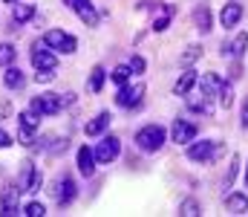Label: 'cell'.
Returning a JSON list of instances; mask_svg holds the SVG:
<instances>
[{
    "mask_svg": "<svg viewBox=\"0 0 248 217\" xmlns=\"http://www.w3.org/2000/svg\"><path fill=\"white\" fill-rule=\"evenodd\" d=\"M199 58H202V47H187V52L179 55V64H182V67H190V64L199 61Z\"/></svg>",
    "mask_w": 248,
    "mask_h": 217,
    "instance_id": "484cf974",
    "label": "cell"
},
{
    "mask_svg": "<svg viewBox=\"0 0 248 217\" xmlns=\"http://www.w3.org/2000/svg\"><path fill=\"white\" fill-rule=\"evenodd\" d=\"M29 17H35V6L17 3V6H15V23H23V20H29Z\"/></svg>",
    "mask_w": 248,
    "mask_h": 217,
    "instance_id": "d4e9b609",
    "label": "cell"
},
{
    "mask_svg": "<svg viewBox=\"0 0 248 217\" xmlns=\"http://www.w3.org/2000/svg\"><path fill=\"white\" fill-rule=\"evenodd\" d=\"M32 67H35V70H55V67H58V58H55L52 52L35 47V52H32Z\"/></svg>",
    "mask_w": 248,
    "mask_h": 217,
    "instance_id": "4fadbf2b",
    "label": "cell"
},
{
    "mask_svg": "<svg viewBox=\"0 0 248 217\" xmlns=\"http://www.w3.org/2000/svg\"><path fill=\"white\" fill-rule=\"evenodd\" d=\"M78 171H81L84 177H93V174H95V153H93V148H87V145L78 148Z\"/></svg>",
    "mask_w": 248,
    "mask_h": 217,
    "instance_id": "8fae6325",
    "label": "cell"
},
{
    "mask_svg": "<svg viewBox=\"0 0 248 217\" xmlns=\"http://www.w3.org/2000/svg\"><path fill=\"white\" fill-rule=\"evenodd\" d=\"M170 136H173L176 145L193 142V139H196V125H193V122H185V119H176L173 128H170Z\"/></svg>",
    "mask_w": 248,
    "mask_h": 217,
    "instance_id": "ba28073f",
    "label": "cell"
},
{
    "mask_svg": "<svg viewBox=\"0 0 248 217\" xmlns=\"http://www.w3.org/2000/svg\"><path fill=\"white\" fill-rule=\"evenodd\" d=\"M20 125H26V128H32V131H35V128L41 125V116H38V113H32V110H26V113H20Z\"/></svg>",
    "mask_w": 248,
    "mask_h": 217,
    "instance_id": "4dcf8cb0",
    "label": "cell"
},
{
    "mask_svg": "<svg viewBox=\"0 0 248 217\" xmlns=\"http://www.w3.org/2000/svg\"><path fill=\"white\" fill-rule=\"evenodd\" d=\"M3 84H6L9 90H20V87L26 84V78H23V72L17 70V67H9L6 75H3Z\"/></svg>",
    "mask_w": 248,
    "mask_h": 217,
    "instance_id": "d6986e66",
    "label": "cell"
},
{
    "mask_svg": "<svg viewBox=\"0 0 248 217\" xmlns=\"http://www.w3.org/2000/svg\"><path fill=\"white\" fill-rule=\"evenodd\" d=\"M170 26V12H165V17H159V20H153V29L156 32H165Z\"/></svg>",
    "mask_w": 248,
    "mask_h": 217,
    "instance_id": "8d00e7d4",
    "label": "cell"
},
{
    "mask_svg": "<svg viewBox=\"0 0 248 217\" xmlns=\"http://www.w3.org/2000/svg\"><path fill=\"white\" fill-rule=\"evenodd\" d=\"M17 197H20V188H15L12 183L3 185V191H0V215L3 217L15 215V212H17Z\"/></svg>",
    "mask_w": 248,
    "mask_h": 217,
    "instance_id": "52a82bcc",
    "label": "cell"
},
{
    "mask_svg": "<svg viewBox=\"0 0 248 217\" xmlns=\"http://www.w3.org/2000/svg\"><path fill=\"white\" fill-rule=\"evenodd\" d=\"M3 3H17V0H3Z\"/></svg>",
    "mask_w": 248,
    "mask_h": 217,
    "instance_id": "7bdbcfd3",
    "label": "cell"
},
{
    "mask_svg": "<svg viewBox=\"0 0 248 217\" xmlns=\"http://www.w3.org/2000/svg\"><path fill=\"white\" fill-rule=\"evenodd\" d=\"M9 145H12V136L6 131H0V148H9Z\"/></svg>",
    "mask_w": 248,
    "mask_h": 217,
    "instance_id": "f35d334b",
    "label": "cell"
},
{
    "mask_svg": "<svg viewBox=\"0 0 248 217\" xmlns=\"http://www.w3.org/2000/svg\"><path fill=\"white\" fill-rule=\"evenodd\" d=\"M144 67H147V64H144V58H141V55H133V58H130V70H133V75H141Z\"/></svg>",
    "mask_w": 248,
    "mask_h": 217,
    "instance_id": "d6a6232c",
    "label": "cell"
},
{
    "mask_svg": "<svg viewBox=\"0 0 248 217\" xmlns=\"http://www.w3.org/2000/svg\"><path fill=\"white\" fill-rule=\"evenodd\" d=\"M243 3H237V0H231V3H225L222 6V12H219V20H222V29H231V26H237L240 23V17H243Z\"/></svg>",
    "mask_w": 248,
    "mask_h": 217,
    "instance_id": "9c48e42d",
    "label": "cell"
},
{
    "mask_svg": "<svg viewBox=\"0 0 248 217\" xmlns=\"http://www.w3.org/2000/svg\"><path fill=\"white\" fill-rule=\"evenodd\" d=\"M199 81V87L208 93V96H217V90H219V84H222V78L217 75V72H205L202 78H196Z\"/></svg>",
    "mask_w": 248,
    "mask_h": 217,
    "instance_id": "ac0fdd59",
    "label": "cell"
},
{
    "mask_svg": "<svg viewBox=\"0 0 248 217\" xmlns=\"http://www.w3.org/2000/svg\"><path fill=\"white\" fill-rule=\"evenodd\" d=\"M246 47H248V35H246V32H240V35H237L225 50H222V52H225V55H231V58H240V55L246 52Z\"/></svg>",
    "mask_w": 248,
    "mask_h": 217,
    "instance_id": "e0dca14e",
    "label": "cell"
},
{
    "mask_svg": "<svg viewBox=\"0 0 248 217\" xmlns=\"http://www.w3.org/2000/svg\"><path fill=\"white\" fill-rule=\"evenodd\" d=\"M58 99H61V107L63 104H72V101H75V93H63V96H58Z\"/></svg>",
    "mask_w": 248,
    "mask_h": 217,
    "instance_id": "74e56055",
    "label": "cell"
},
{
    "mask_svg": "<svg viewBox=\"0 0 248 217\" xmlns=\"http://www.w3.org/2000/svg\"><path fill=\"white\" fill-rule=\"evenodd\" d=\"M141 96H144V84H133V87H127V84H122V90L116 93V104L119 107H139L141 104Z\"/></svg>",
    "mask_w": 248,
    "mask_h": 217,
    "instance_id": "5b68a950",
    "label": "cell"
},
{
    "mask_svg": "<svg viewBox=\"0 0 248 217\" xmlns=\"http://www.w3.org/2000/svg\"><path fill=\"white\" fill-rule=\"evenodd\" d=\"M246 188H248V165H246Z\"/></svg>",
    "mask_w": 248,
    "mask_h": 217,
    "instance_id": "b9f144b4",
    "label": "cell"
},
{
    "mask_svg": "<svg viewBox=\"0 0 248 217\" xmlns=\"http://www.w3.org/2000/svg\"><path fill=\"white\" fill-rule=\"evenodd\" d=\"M20 142L23 145H35V134H32V128L20 125Z\"/></svg>",
    "mask_w": 248,
    "mask_h": 217,
    "instance_id": "d590c367",
    "label": "cell"
},
{
    "mask_svg": "<svg viewBox=\"0 0 248 217\" xmlns=\"http://www.w3.org/2000/svg\"><path fill=\"white\" fill-rule=\"evenodd\" d=\"M130 75H133L130 64H119V67L113 70V81H116V84H127V81H130Z\"/></svg>",
    "mask_w": 248,
    "mask_h": 217,
    "instance_id": "f546056e",
    "label": "cell"
},
{
    "mask_svg": "<svg viewBox=\"0 0 248 217\" xmlns=\"http://www.w3.org/2000/svg\"><path fill=\"white\" fill-rule=\"evenodd\" d=\"M217 99H219L222 110H228V107L234 104V90H231V84H228V81H222V84H219V90H217Z\"/></svg>",
    "mask_w": 248,
    "mask_h": 217,
    "instance_id": "603a6c76",
    "label": "cell"
},
{
    "mask_svg": "<svg viewBox=\"0 0 248 217\" xmlns=\"http://www.w3.org/2000/svg\"><path fill=\"white\" fill-rule=\"evenodd\" d=\"M225 209H228L231 215H246V212H248V194H246V191L228 194V200H225Z\"/></svg>",
    "mask_w": 248,
    "mask_h": 217,
    "instance_id": "5bb4252c",
    "label": "cell"
},
{
    "mask_svg": "<svg viewBox=\"0 0 248 217\" xmlns=\"http://www.w3.org/2000/svg\"><path fill=\"white\" fill-rule=\"evenodd\" d=\"M15 58H17V50L12 44H0V67H9Z\"/></svg>",
    "mask_w": 248,
    "mask_h": 217,
    "instance_id": "4316f807",
    "label": "cell"
},
{
    "mask_svg": "<svg viewBox=\"0 0 248 217\" xmlns=\"http://www.w3.org/2000/svg\"><path fill=\"white\" fill-rule=\"evenodd\" d=\"M44 44L49 47V50H61V52H75V47H78V41L72 38V35H66L61 29H49L46 35H44Z\"/></svg>",
    "mask_w": 248,
    "mask_h": 217,
    "instance_id": "277c9868",
    "label": "cell"
},
{
    "mask_svg": "<svg viewBox=\"0 0 248 217\" xmlns=\"http://www.w3.org/2000/svg\"><path fill=\"white\" fill-rule=\"evenodd\" d=\"M136 145H139V150H144V153H156V150L165 145V128H162V125H147V128H141V131L136 134Z\"/></svg>",
    "mask_w": 248,
    "mask_h": 217,
    "instance_id": "6da1fadb",
    "label": "cell"
},
{
    "mask_svg": "<svg viewBox=\"0 0 248 217\" xmlns=\"http://www.w3.org/2000/svg\"><path fill=\"white\" fill-rule=\"evenodd\" d=\"M240 122H243V128L248 131V99L243 101V119H240Z\"/></svg>",
    "mask_w": 248,
    "mask_h": 217,
    "instance_id": "ab89813d",
    "label": "cell"
},
{
    "mask_svg": "<svg viewBox=\"0 0 248 217\" xmlns=\"http://www.w3.org/2000/svg\"><path fill=\"white\" fill-rule=\"evenodd\" d=\"M66 148H69V142H66V139H52V145H49V153H52V156H58V153H63V150H66Z\"/></svg>",
    "mask_w": 248,
    "mask_h": 217,
    "instance_id": "836d02e7",
    "label": "cell"
},
{
    "mask_svg": "<svg viewBox=\"0 0 248 217\" xmlns=\"http://www.w3.org/2000/svg\"><path fill=\"white\" fill-rule=\"evenodd\" d=\"M185 99H187V107L190 110H199V113H211V101H208V93L199 87V90H187L185 93Z\"/></svg>",
    "mask_w": 248,
    "mask_h": 217,
    "instance_id": "7c38bea8",
    "label": "cell"
},
{
    "mask_svg": "<svg viewBox=\"0 0 248 217\" xmlns=\"http://www.w3.org/2000/svg\"><path fill=\"white\" fill-rule=\"evenodd\" d=\"M237 174H240V156L234 153V156H231V165H228V171H225V177H222V191H228V188L234 185Z\"/></svg>",
    "mask_w": 248,
    "mask_h": 217,
    "instance_id": "7402d4cb",
    "label": "cell"
},
{
    "mask_svg": "<svg viewBox=\"0 0 248 217\" xmlns=\"http://www.w3.org/2000/svg\"><path fill=\"white\" fill-rule=\"evenodd\" d=\"M179 215H182V217H199V215H202V209H199V203H196V200H185V203L179 206Z\"/></svg>",
    "mask_w": 248,
    "mask_h": 217,
    "instance_id": "f1b7e54d",
    "label": "cell"
},
{
    "mask_svg": "<svg viewBox=\"0 0 248 217\" xmlns=\"http://www.w3.org/2000/svg\"><path fill=\"white\" fill-rule=\"evenodd\" d=\"M104 75H107L104 67H93V75H90V90H93V93H98V90L104 87Z\"/></svg>",
    "mask_w": 248,
    "mask_h": 217,
    "instance_id": "83f0119b",
    "label": "cell"
},
{
    "mask_svg": "<svg viewBox=\"0 0 248 217\" xmlns=\"http://www.w3.org/2000/svg\"><path fill=\"white\" fill-rule=\"evenodd\" d=\"M41 185H44V174L32 168V171L26 174V183H23V191H38Z\"/></svg>",
    "mask_w": 248,
    "mask_h": 217,
    "instance_id": "cb8c5ba5",
    "label": "cell"
},
{
    "mask_svg": "<svg viewBox=\"0 0 248 217\" xmlns=\"http://www.w3.org/2000/svg\"><path fill=\"white\" fill-rule=\"evenodd\" d=\"M219 142H187V159L193 162H214L219 156Z\"/></svg>",
    "mask_w": 248,
    "mask_h": 217,
    "instance_id": "7a4b0ae2",
    "label": "cell"
},
{
    "mask_svg": "<svg viewBox=\"0 0 248 217\" xmlns=\"http://www.w3.org/2000/svg\"><path fill=\"white\" fill-rule=\"evenodd\" d=\"M119 150H122V142H119L116 136H104L93 153H95V162H101V165H110V162L119 156Z\"/></svg>",
    "mask_w": 248,
    "mask_h": 217,
    "instance_id": "8992f818",
    "label": "cell"
},
{
    "mask_svg": "<svg viewBox=\"0 0 248 217\" xmlns=\"http://www.w3.org/2000/svg\"><path fill=\"white\" fill-rule=\"evenodd\" d=\"M63 6H69V9H75V6H78V3H81V0H61Z\"/></svg>",
    "mask_w": 248,
    "mask_h": 217,
    "instance_id": "60d3db41",
    "label": "cell"
},
{
    "mask_svg": "<svg viewBox=\"0 0 248 217\" xmlns=\"http://www.w3.org/2000/svg\"><path fill=\"white\" fill-rule=\"evenodd\" d=\"M196 78H199V75H196L193 70L182 72V78L176 81V87H173V93H176V96H185L187 90H193V84H196Z\"/></svg>",
    "mask_w": 248,
    "mask_h": 217,
    "instance_id": "44dd1931",
    "label": "cell"
},
{
    "mask_svg": "<svg viewBox=\"0 0 248 217\" xmlns=\"http://www.w3.org/2000/svg\"><path fill=\"white\" fill-rule=\"evenodd\" d=\"M110 119H113L110 113H98V116H95V119L84 128V134H87V136H101V134L110 128Z\"/></svg>",
    "mask_w": 248,
    "mask_h": 217,
    "instance_id": "9a60e30c",
    "label": "cell"
},
{
    "mask_svg": "<svg viewBox=\"0 0 248 217\" xmlns=\"http://www.w3.org/2000/svg\"><path fill=\"white\" fill-rule=\"evenodd\" d=\"M23 215H26V217H44V215H46V209H44L41 203H29V206L23 209Z\"/></svg>",
    "mask_w": 248,
    "mask_h": 217,
    "instance_id": "1f68e13d",
    "label": "cell"
},
{
    "mask_svg": "<svg viewBox=\"0 0 248 217\" xmlns=\"http://www.w3.org/2000/svg\"><path fill=\"white\" fill-rule=\"evenodd\" d=\"M52 78H55V70H38L35 72V81L38 84H49Z\"/></svg>",
    "mask_w": 248,
    "mask_h": 217,
    "instance_id": "e575fe53",
    "label": "cell"
},
{
    "mask_svg": "<svg viewBox=\"0 0 248 217\" xmlns=\"http://www.w3.org/2000/svg\"><path fill=\"white\" fill-rule=\"evenodd\" d=\"M75 194H78V188H75V183L69 177H63V180L55 183V200H58V206H69L75 200Z\"/></svg>",
    "mask_w": 248,
    "mask_h": 217,
    "instance_id": "30bf717a",
    "label": "cell"
},
{
    "mask_svg": "<svg viewBox=\"0 0 248 217\" xmlns=\"http://www.w3.org/2000/svg\"><path fill=\"white\" fill-rule=\"evenodd\" d=\"M193 23H196V29L205 35V32H211V12H208V6H199L196 12H193Z\"/></svg>",
    "mask_w": 248,
    "mask_h": 217,
    "instance_id": "ffe728a7",
    "label": "cell"
},
{
    "mask_svg": "<svg viewBox=\"0 0 248 217\" xmlns=\"http://www.w3.org/2000/svg\"><path fill=\"white\" fill-rule=\"evenodd\" d=\"M29 110L38 113V116H55V113H61V99H58L55 93L35 96V99L29 101Z\"/></svg>",
    "mask_w": 248,
    "mask_h": 217,
    "instance_id": "3957f363",
    "label": "cell"
},
{
    "mask_svg": "<svg viewBox=\"0 0 248 217\" xmlns=\"http://www.w3.org/2000/svg\"><path fill=\"white\" fill-rule=\"evenodd\" d=\"M75 12H78V17H81V20H84L87 26H95V23L101 20V15H98V12L93 9V3H90V0H81V3L75 6Z\"/></svg>",
    "mask_w": 248,
    "mask_h": 217,
    "instance_id": "2e32d148",
    "label": "cell"
}]
</instances>
